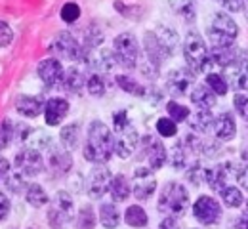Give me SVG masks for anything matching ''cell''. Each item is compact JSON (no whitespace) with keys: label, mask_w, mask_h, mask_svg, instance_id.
Masks as SVG:
<instances>
[{"label":"cell","mask_w":248,"mask_h":229,"mask_svg":"<svg viewBox=\"0 0 248 229\" xmlns=\"http://www.w3.org/2000/svg\"><path fill=\"white\" fill-rule=\"evenodd\" d=\"M206 84L212 88V92H214L216 96H225L227 90H229L227 80H225L221 75H217V73H208V75H206Z\"/></svg>","instance_id":"40"},{"label":"cell","mask_w":248,"mask_h":229,"mask_svg":"<svg viewBox=\"0 0 248 229\" xmlns=\"http://www.w3.org/2000/svg\"><path fill=\"white\" fill-rule=\"evenodd\" d=\"M141 151H143V155L147 159L149 168H153V170L162 168L164 163H166V157H168L166 147L162 145V141L156 136H145L141 139Z\"/></svg>","instance_id":"14"},{"label":"cell","mask_w":248,"mask_h":229,"mask_svg":"<svg viewBox=\"0 0 248 229\" xmlns=\"http://www.w3.org/2000/svg\"><path fill=\"white\" fill-rule=\"evenodd\" d=\"M109 193H111V198L115 202H123L126 200L130 193H132V187H130V182L126 180V176L123 174H117L113 180H111V185H109Z\"/></svg>","instance_id":"27"},{"label":"cell","mask_w":248,"mask_h":229,"mask_svg":"<svg viewBox=\"0 0 248 229\" xmlns=\"http://www.w3.org/2000/svg\"><path fill=\"white\" fill-rule=\"evenodd\" d=\"M158 229H180L178 218H174V216H166V218H164V220L160 222Z\"/></svg>","instance_id":"51"},{"label":"cell","mask_w":248,"mask_h":229,"mask_svg":"<svg viewBox=\"0 0 248 229\" xmlns=\"http://www.w3.org/2000/svg\"><path fill=\"white\" fill-rule=\"evenodd\" d=\"M235 180L239 182V187L248 191V164L247 166H239V172L235 176Z\"/></svg>","instance_id":"49"},{"label":"cell","mask_w":248,"mask_h":229,"mask_svg":"<svg viewBox=\"0 0 248 229\" xmlns=\"http://www.w3.org/2000/svg\"><path fill=\"white\" fill-rule=\"evenodd\" d=\"M113 52L117 61L126 69H134L140 60V44L132 33H121L113 40Z\"/></svg>","instance_id":"7"},{"label":"cell","mask_w":248,"mask_h":229,"mask_svg":"<svg viewBox=\"0 0 248 229\" xmlns=\"http://www.w3.org/2000/svg\"><path fill=\"white\" fill-rule=\"evenodd\" d=\"M187 182L193 183V185H201V183H206V168H202L199 163H195L189 170H187Z\"/></svg>","instance_id":"42"},{"label":"cell","mask_w":248,"mask_h":229,"mask_svg":"<svg viewBox=\"0 0 248 229\" xmlns=\"http://www.w3.org/2000/svg\"><path fill=\"white\" fill-rule=\"evenodd\" d=\"M60 15H62V19L65 23H75V21H78V17H80V8H78V4H75V2H67V4H63Z\"/></svg>","instance_id":"45"},{"label":"cell","mask_w":248,"mask_h":229,"mask_svg":"<svg viewBox=\"0 0 248 229\" xmlns=\"http://www.w3.org/2000/svg\"><path fill=\"white\" fill-rule=\"evenodd\" d=\"M193 216L202 226H214L221 216V206L214 197L201 195L193 204Z\"/></svg>","instance_id":"10"},{"label":"cell","mask_w":248,"mask_h":229,"mask_svg":"<svg viewBox=\"0 0 248 229\" xmlns=\"http://www.w3.org/2000/svg\"><path fill=\"white\" fill-rule=\"evenodd\" d=\"M187 155H189V151H187L186 143L182 141V143H176L174 147H172V166L174 168H184L187 164Z\"/></svg>","instance_id":"41"},{"label":"cell","mask_w":248,"mask_h":229,"mask_svg":"<svg viewBox=\"0 0 248 229\" xmlns=\"http://www.w3.org/2000/svg\"><path fill=\"white\" fill-rule=\"evenodd\" d=\"M166 111H168V115H170V119L174 122H184V121L189 119V115H191L189 107L178 103V101H168L166 103Z\"/></svg>","instance_id":"39"},{"label":"cell","mask_w":248,"mask_h":229,"mask_svg":"<svg viewBox=\"0 0 248 229\" xmlns=\"http://www.w3.org/2000/svg\"><path fill=\"white\" fill-rule=\"evenodd\" d=\"M16 109L23 117L34 119V117H38L44 111V101L38 96H19V98L16 99Z\"/></svg>","instance_id":"22"},{"label":"cell","mask_w":248,"mask_h":229,"mask_svg":"<svg viewBox=\"0 0 248 229\" xmlns=\"http://www.w3.org/2000/svg\"><path fill=\"white\" fill-rule=\"evenodd\" d=\"M210 60L216 65L223 67V69L235 67L237 65V60H239V48H233V46H212Z\"/></svg>","instance_id":"20"},{"label":"cell","mask_w":248,"mask_h":229,"mask_svg":"<svg viewBox=\"0 0 248 229\" xmlns=\"http://www.w3.org/2000/svg\"><path fill=\"white\" fill-rule=\"evenodd\" d=\"M12 40H14V31H12V27H10L6 21L0 19V48L8 46Z\"/></svg>","instance_id":"47"},{"label":"cell","mask_w":248,"mask_h":229,"mask_svg":"<svg viewBox=\"0 0 248 229\" xmlns=\"http://www.w3.org/2000/svg\"><path fill=\"white\" fill-rule=\"evenodd\" d=\"M103 42V34L97 31V27H90L84 33V50H97V46Z\"/></svg>","instance_id":"44"},{"label":"cell","mask_w":248,"mask_h":229,"mask_svg":"<svg viewBox=\"0 0 248 229\" xmlns=\"http://www.w3.org/2000/svg\"><path fill=\"white\" fill-rule=\"evenodd\" d=\"M10 172V163H8V159L6 157H0V176H4V174H8Z\"/></svg>","instance_id":"52"},{"label":"cell","mask_w":248,"mask_h":229,"mask_svg":"<svg viewBox=\"0 0 248 229\" xmlns=\"http://www.w3.org/2000/svg\"><path fill=\"white\" fill-rule=\"evenodd\" d=\"M237 229H248V214L247 212L237 220Z\"/></svg>","instance_id":"53"},{"label":"cell","mask_w":248,"mask_h":229,"mask_svg":"<svg viewBox=\"0 0 248 229\" xmlns=\"http://www.w3.org/2000/svg\"><path fill=\"white\" fill-rule=\"evenodd\" d=\"M156 180L153 176V168L149 166H138L134 170V183H132V193L140 200H147L155 193Z\"/></svg>","instance_id":"13"},{"label":"cell","mask_w":248,"mask_h":229,"mask_svg":"<svg viewBox=\"0 0 248 229\" xmlns=\"http://www.w3.org/2000/svg\"><path fill=\"white\" fill-rule=\"evenodd\" d=\"M99 222L105 229H115L121 224V212L115 204L105 202L99 206Z\"/></svg>","instance_id":"28"},{"label":"cell","mask_w":248,"mask_h":229,"mask_svg":"<svg viewBox=\"0 0 248 229\" xmlns=\"http://www.w3.org/2000/svg\"><path fill=\"white\" fill-rule=\"evenodd\" d=\"M237 172H239V166H235L233 163L216 164V166H212V168H206V183H208L214 191L219 193V191L227 185L229 178H231V176H237Z\"/></svg>","instance_id":"15"},{"label":"cell","mask_w":248,"mask_h":229,"mask_svg":"<svg viewBox=\"0 0 248 229\" xmlns=\"http://www.w3.org/2000/svg\"><path fill=\"white\" fill-rule=\"evenodd\" d=\"M184 58L187 67L197 75L210 67V54L206 48V42L197 31H189L184 40Z\"/></svg>","instance_id":"4"},{"label":"cell","mask_w":248,"mask_h":229,"mask_svg":"<svg viewBox=\"0 0 248 229\" xmlns=\"http://www.w3.org/2000/svg\"><path fill=\"white\" fill-rule=\"evenodd\" d=\"M219 197H221L223 204L229 206V208H239V206H243V202H245L243 191H241L239 187H235V185H225V187L219 191Z\"/></svg>","instance_id":"32"},{"label":"cell","mask_w":248,"mask_h":229,"mask_svg":"<svg viewBox=\"0 0 248 229\" xmlns=\"http://www.w3.org/2000/svg\"><path fill=\"white\" fill-rule=\"evenodd\" d=\"M187 206H189V193L186 187L178 182H168L158 195V206H156L158 212L180 218L186 214Z\"/></svg>","instance_id":"3"},{"label":"cell","mask_w":248,"mask_h":229,"mask_svg":"<svg viewBox=\"0 0 248 229\" xmlns=\"http://www.w3.org/2000/svg\"><path fill=\"white\" fill-rule=\"evenodd\" d=\"M27 183H25V176L21 172H8L4 176H0V189L4 191H12V193H21L27 191Z\"/></svg>","instance_id":"25"},{"label":"cell","mask_w":248,"mask_h":229,"mask_svg":"<svg viewBox=\"0 0 248 229\" xmlns=\"http://www.w3.org/2000/svg\"><path fill=\"white\" fill-rule=\"evenodd\" d=\"M217 2L227 12H245V8H247V2L245 0H217Z\"/></svg>","instance_id":"48"},{"label":"cell","mask_w":248,"mask_h":229,"mask_svg":"<svg viewBox=\"0 0 248 229\" xmlns=\"http://www.w3.org/2000/svg\"><path fill=\"white\" fill-rule=\"evenodd\" d=\"M195 84V73L189 69V67H180V69H174L168 73L166 76V90L174 96V98H182L189 94L191 88Z\"/></svg>","instance_id":"9"},{"label":"cell","mask_w":248,"mask_h":229,"mask_svg":"<svg viewBox=\"0 0 248 229\" xmlns=\"http://www.w3.org/2000/svg\"><path fill=\"white\" fill-rule=\"evenodd\" d=\"M229 82L237 92H248V61L237 63L229 75Z\"/></svg>","instance_id":"29"},{"label":"cell","mask_w":248,"mask_h":229,"mask_svg":"<svg viewBox=\"0 0 248 229\" xmlns=\"http://www.w3.org/2000/svg\"><path fill=\"white\" fill-rule=\"evenodd\" d=\"M69 113V101L63 98H52L44 105V121L48 126H58L62 124L63 119Z\"/></svg>","instance_id":"17"},{"label":"cell","mask_w":248,"mask_h":229,"mask_svg":"<svg viewBox=\"0 0 248 229\" xmlns=\"http://www.w3.org/2000/svg\"><path fill=\"white\" fill-rule=\"evenodd\" d=\"M245 15H247V19H248V6L245 8Z\"/></svg>","instance_id":"54"},{"label":"cell","mask_w":248,"mask_h":229,"mask_svg":"<svg viewBox=\"0 0 248 229\" xmlns=\"http://www.w3.org/2000/svg\"><path fill=\"white\" fill-rule=\"evenodd\" d=\"M14 166L23 176H38L44 170V159H42V155H40L38 149H34V147H23L16 155Z\"/></svg>","instance_id":"12"},{"label":"cell","mask_w":248,"mask_h":229,"mask_svg":"<svg viewBox=\"0 0 248 229\" xmlns=\"http://www.w3.org/2000/svg\"><path fill=\"white\" fill-rule=\"evenodd\" d=\"M124 222H126L130 228H145V226L149 224V216H147V212H145L141 206L132 204V206H128L126 212H124Z\"/></svg>","instance_id":"30"},{"label":"cell","mask_w":248,"mask_h":229,"mask_svg":"<svg viewBox=\"0 0 248 229\" xmlns=\"http://www.w3.org/2000/svg\"><path fill=\"white\" fill-rule=\"evenodd\" d=\"M36 73H38L40 80H42L46 86H50V88L56 86V84H62L63 75H65L60 60H56V58L42 60V61L38 63V67H36Z\"/></svg>","instance_id":"16"},{"label":"cell","mask_w":248,"mask_h":229,"mask_svg":"<svg viewBox=\"0 0 248 229\" xmlns=\"http://www.w3.org/2000/svg\"><path fill=\"white\" fill-rule=\"evenodd\" d=\"M73 168V157L67 147H52L50 149V170L56 176H65Z\"/></svg>","instance_id":"18"},{"label":"cell","mask_w":248,"mask_h":229,"mask_svg":"<svg viewBox=\"0 0 248 229\" xmlns=\"http://www.w3.org/2000/svg\"><path fill=\"white\" fill-rule=\"evenodd\" d=\"M113 136H115V153L121 159H128L140 143V134L130 124L126 111H117L113 115Z\"/></svg>","instance_id":"2"},{"label":"cell","mask_w":248,"mask_h":229,"mask_svg":"<svg viewBox=\"0 0 248 229\" xmlns=\"http://www.w3.org/2000/svg\"><path fill=\"white\" fill-rule=\"evenodd\" d=\"M50 52L56 54L62 60H67V61H80L82 54H84V48L78 44V40L71 33L62 31V33L56 34V38L52 40Z\"/></svg>","instance_id":"8"},{"label":"cell","mask_w":248,"mask_h":229,"mask_svg":"<svg viewBox=\"0 0 248 229\" xmlns=\"http://www.w3.org/2000/svg\"><path fill=\"white\" fill-rule=\"evenodd\" d=\"M73 214H75L73 197L67 191H60L48 208V224L52 229H63L73 220Z\"/></svg>","instance_id":"6"},{"label":"cell","mask_w":248,"mask_h":229,"mask_svg":"<svg viewBox=\"0 0 248 229\" xmlns=\"http://www.w3.org/2000/svg\"><path fill=\"white\" fill-rule=\"evenodd\" d=\"M115 153V136L111 128L101 122V121H92L88 126V136H86V145H84V159L93 164H105Z\"/></svg>","instance_id":"1"},{"label":"cell","mask_w":248,"mask_h":229,"mask_svg":"<svg viewBox=\"0 0 248 229\" xmlns=\"http://www.w3.org/2000/svg\"><path fill=\"white\" fill-rule=\"evenodd\" d=\"M8 214H10V198L4 193H0V222L6 220Z\"/></svg>","instance_id":"50"},{"label":"cell","mask_w":248,"mask_h":229,"mask_svg":"<svg viewBox=\"0 0 248 229\" xmlns=\"http://www.w3.org/2000/svg\"><path fill=\"white\" fill-rule=\"evenodd\" d=\"M189 128L195 132H208L210 128H214V115L210 113V109H199L195 115H189Z\"/></svg>","instance_id":"24"},{"label":"cell","mask_w":248,"mask_h":229,"mask_svg":"<svg viewBox=\"0 0 248 229\" xmlns=\"http://www.w3.org/2000/svg\"><path fill=\"white\" fill-rule=\"evenodd\" d=\"M233 105H235V109H237L239 117H243L245 121H248V96L247 94L237 92V94H235V98H233Z\"/></svg>","instance_id":"46"},{"label":"cell","mask_w":248,"mask_h":229,"mask_svg":"<svg viewBox=\"0 0 248 229\" xmlns=\"http://www.w3.org/2000/svg\"><path fill=\"white\" fill-rule=\"evenodd\" d=\"M86 90H88L90 96L101 98V96H105V92H107V82H105V78H103L99 73H93V75L88 76Z\"/></svg>","instance_id":"37"},{"label":"cell","mask_w":248,"mask_h":229,"mask_svg":"<svg viewBox=\"0 0 248 229\" xmlns=\"http://www.w3.org/2000/svg\"><path fill=\"white\" fill-rule=\"evenodd\" d=\"M115 80H117L119 88L124 90V92H128V94H132V96H138V98H143V96H145L143 84H140V82L134 80L132 76H128V75H117Z\"/></svg>","instance_id":"34"},{"label":"cell","mask_w":248,"mask_h":229,"mask_svg":"<svg viewBox=\"0 0 248 229\" xmlns=\"http://www.w3.org/2000/svg\"><path fill=\"white\" fill-rule=\"evenodd\" d=\"M214 134H216L217 141H229V139H233L235 134H237V124H235L233 115H229V113L219 115L216 121H214Z\"/></svg>","instance_id":"21"},{"label":"cell","mask_w":248,"mask_h":229,"mask_svg":"<svg viewBox=\"0 0 248 229\" xmlns=\"http://www.w3.org/2000/svg\"><path fill=\"white\" fill-rule=\"evenodd\" d=\"M239 36V27L225 12H217L208 27V38L214 46H231Z\"/></svg>","instance_id":"5"},{"label":"cell","mask_w":248,"mask_h":229,"mask_svg":"<svg viewBox=\"0 0 248 229\" xmlns=\"http://www.w3.org/2000/svg\"><path fill=\"white\" fill-rule=\"evenodd\" d=\"M156 132L162 137H172V136H176L178 126H176V122L170 117H162V119L156 121Z\"/></svg>","instance_id":"43"},{"label":"cell","mask_w":248,"mask_h":229,"mask_svg":"<svg viewBox=\"0 0 248 229\" xmlns=\"http://www.w3.org/2000/svg\"><path fill=\"white\" fill-rule=\"evenodd\" d=\"M88 78L84 76V71H80L78 67H71L65 71L62 80V88L67 94H80L82 88L86 86Z\"/></svg>","instance_id":"19"},{"label":"cell","mask_w":248,"mask_h":229,"mask_svg":"<svg viewBox=\"0 0 248 229\" xmlns=\"http://www.w3.org/2000/svg\"><path fill=\"white\" fill-rule=\"evenodd\" d=\"M168 2H170V8H172L180 17H184L187 23L195 21L197 10H195V2H193V0H168Z\"/></svg>","instance_id":"31"},{"label":"cell","mask_w":248,"mask_h":229,"mask_svg":"<svg viewBox=\"0 0 248 229\" xmlns=\"http://www.w3.org/2000/svg\"><path fill=\"white\" fill-rule=\"evenodd\" d=\"M16 139V126L10 119H4L0 122V151L10 147V143Z\"/></svg>","instance_id":"38"},{"label":"cell","mask_w":248,"mask_h":229,"mask_svg":"<svg viewBox=\"0 0 248 229\" xmlns=\"http://www.w3.org/2000/svg\"><path fill=\"white\" fill-rule=\"evenodd\" d=\"M25 198H27V202L34 206V208H40V206H44V204H48V193L44 191V187L42 185H38V183H31L29 187H27V191H25Z\"/></svg>","instance_id":"35"},{"label":"cell","mask_w":248,"mask_h":229,"mask_svg":"<svg viewBox=\"0 0 248 229\" xmlns=\"http://www.w3.org/2000/svg\"><path fill=\"white\" fill-rule=\"evenodd\" d=\"M60 139H62L63 147L75 149L78 145V139H80V124L78 122H71V124L63 126L62 134H60Z\"/></svg>","instance_id":"33"},{"label":"cell","mask_w":248,"mask_h":229,"mask_svg":"<svg viewBox=\"0 0 248 229\" xmlns=\"http://www.w3.org/2000/svg\"><path fill=\"white\" fill-rule=\"evenodd\" d=\"M245 212L248 214V200H247V206H245Z\"/></svg>","instance_id":"55"},{"label":"cell","mask_w":248,"mask_h":229,"mask_svg":"<svg viewBox=\"0 0 248 229\" xmlns=\"http://www.w3.org/2000/svg\"><path fill=\"white\" fill-rule=\"evenodd\" d=\"M153 31H155L160 46H162V48L166 50V54L172 58L174 52H176V48H178V34H176V31H172V29L166 27V25H158Z\"/></svg>","instance_id":"26"},{"label":"cell","mask_w":248,"mask_h":229,"mask_svg":"<svg viewBox=\"0 0 248 229\" xmlns=\"http://www.w3.org/2000/svg\"><path fill=\"white\" fill-rule=\"evenodd\" d=\"M191 101L199 109H212L216 105V94L212 92V88L208 84H197L191 90Z\"/></svg>","instance_id":"23"},{"label":"cell","mask_w":248,"mask_h":229,"mask_svg":"<svg viewBox=\"0 0 248 229\" xmlns=\"http://www.w3.org/2000/svg\"><path fill=\"white\" fill-rule=\"evenodd\" d=\"M95 212H93V208L90 204H84L80 210H78V214H77V222H75V226L77 229H93L95 228Z\"/></svg>","instance_id":"36"},{"label":"cell","mask_w":248,"mask_h":229,"mask_svg":"<svg viewBox=\"0 0 248 229\" xmlns=\"http://www.w3.org/2000/svg\"><path fill=\"white\" fill-rule=\"evenodd\" d=\"M111 170L105 166V164H97L95 168L90 170L88 178H86V191L90 198H101L109 191V185H111Z\"/></svg>","instance_id":"11"}]
</instances>
